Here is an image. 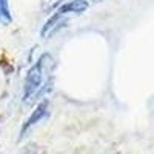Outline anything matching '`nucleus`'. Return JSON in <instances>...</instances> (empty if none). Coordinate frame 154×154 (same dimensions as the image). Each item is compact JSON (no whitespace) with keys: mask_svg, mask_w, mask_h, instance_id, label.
I'll use <instances>...</instances> for the list:
<instances>
[{"mask_svg":"<svg viewBox=\"0 0 154 154\" xmlns=\"http://www.w3.org/2000/svg\"><path fill=\"white\" fill-rule=\"evenodd\" d=\"M12 22V14L9 8V0H0V23L9 25Z\"/></svg>","mask_w":154,"mask_h":154,"instance_id":"7ed1b4c3","label":"nucleus"},{"mask_svg":"<svg viewBox=\"0 0 154 154\" xmlns=\"http://www.w3.org/2000/svg\"><path fill=\"white\" fill-rule=\"evenodd\" d=\"M20 154H45V149L31 143V145H28V146H25Z\"/></svg>","mask_w":154,"mask_h":154,"instance_id":"20e7f679","label":"nucleus"},{"mask_svg":"<svg viewBox=\"0 0 154 154\" xmlns=\"http://www.w3.org/2000/svg\"><path fill=\"white\" fill-rule=\"evenodd\" d=\"M49 109V102L48 100H42L35 105L34 111L31 112V116L28 117V120H25V123L22 125V130H20V137H25V134H28L35 125H38L48 114Z\"/></svg>","mask_w":154,"mask_h":154,"instance_id":"f03ea898","label":"nucleus"},{"mask_svg":"<svg viewBox=\"0 0 154 154\" xmlns=\"http://www.w3.org/2000/svg\"><path fill=\"white\" fill-rule=\"evenodd\" d=\"M51 69H53V57L45 53L26 72L22 96L23 105L31 106L34 103H38V100L49 91V85H53V79L49 74Z\"/></svg>","mask_w":154,"mask_h":154,"instance_id":"f257e3e1","label":"nucleus"}]
</instances>
